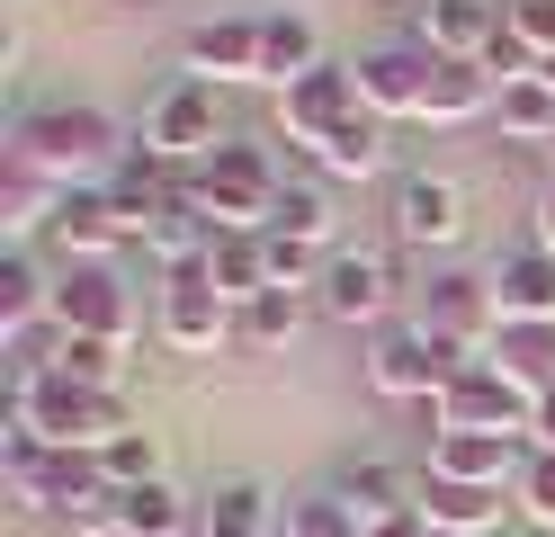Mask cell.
Returning a JSON list of instances; mask_svg holds the SVG:
<instances>
[{"label": "cell", "instance_id": "cell-22", "mask_svg": "<svg viewBox=\"0 0 555 537\" xmlns=\"http://www.w3.org/2000/svg\"><path fill=\"white\" fill-rule=\"evenodd\" d=\"M483 358H493V368H502L511 385L546 394V385H555V322H502V332H493V349H483Z\"/></svg>", "mask_w": 555, "mask_h": 537}, {"label": "cell", "instance_id": "cell-21", "mask_svg": "<svg viewBox=\"0 0 555 537\" xmlns=\"http://www.w3.org/2000/svg\"><path fill=\"white\" fill-rule=\"evenodd\" d=\"M206 278H216V296L242 314V305H260L269 296V242L260 233H216V251H206Z\"/></svg>", "mask_w": 555, "mask_h": 537}, {"label": "cell", "instance_id": "cell-6", "mask_svg": "<svg viewBox=\"0 0 555 537\" xmlns=\"http://www.w3.org/2000/svg\"><path fill=\"white\" fill-rule=\"evenodd\" d=\"M54 332H73V341H117L134 332V296H126V278L108 260H73L54 278Z\"/></svg>", "mask_w": 555, "mask_h": 537}, {"label": "cell", "instance_id": "cell-36", "mask_svg": "<svg viewBox=\"0 0 555 537\" xmlns=\"http://www.w3.org/2000/svg\"><path fill=\"white\" fill-rule=\"evenodd\" d=\"M519 520H538V528H555V448H529V465H519Z\"/></svg>", "mask_w": 555, "mask_h": 537}, {"label": "cell", "instance_id": "cell-9", "mask_svg": "<svg viewBox=\"0 0 555 537\" xmlns=\"http://www.w3.org/2000/svg\"><path fill=\"white\" fill-rule=\"evenodd\" d=\"M395 296H403V278H395V260L386 251H332V269H323V286H314V305L332 314V322H386L395 314Z\"/></svg>", "mask_w": 555, "mask_h": 537}, {"label": "cell", "instance_id": "cell-8", "mask_svg": "<svg viewBox=\"0 0 555 537\" xmlns=\"http://www.w3.org/2000/svg\"><path fill=\"white\" fill-rule=\"evenodd\" d=\"M422 332L430 341H448V349H493V332H502V305H493V278H475V269H439L430 286H422Z\"/></svg>", "mask_w": 555, "mask_h": 537}, {"label": "cell", "instance_id": "cell-27", "mask_svg": "<svg viewBox=\"0 0 555 537\" xmlns=\"http://www.w3.org/2000/svg\"><path fill=\"white\" fill-rule=\"evenodd\" d=\"M117 537H197V511H189V493L170 484V475H162V484H134Z\"/></svg>", "mask_w": 555, "mask_h": 537}, {"label": "cell", "instance_id": "cell-35", "mask_svg": "<svg viewBox=\"0 0 555 537\" xmlns=\"http://www.w3.org/2000/svg\"><path fill=\"white\" fill-rule=\"evenodd\" d=\"M54 376H73V385H108V394H117V341H73V332H63Z\"/></svg>", "mask_w": 555, "mask_h": 537}, {"label": "cell", "instance_id": "cell-37", "mask_svg": "<svg viewBox=\"0 0 555 537\" xmlns=\"http://www.w3.org/2000/svg\"><path fill=\"white\" fill-rule=\"evenodd\" d=\"M529 439H538V448H555V385L538 394V421H529Z\"/></svg>", "mask_w": 555, "mask_h": 537}, {"label": "cell", "instance_id": "cell-16", "mask_svg": "<svg viewBox=\"0 0 555 537\" xmlns=\"http://www.w3.org/2000/svg\"><path fill=\"white\" fill-rule=\"evenodd\" d=\"M189 72L206 90H224V81H260V18H206L189 36Z\"/></svg>", "mask_w": 555, "mask_h": 537}, {"label": "cell", "instance_id": "cell-2", "mask_svg": "<svg viewBox=\"0 0 555 537\" xmlns=\"http://www.w3.org/2000/svg\"><path fill=\"white\" fill-rule=\"evenodd\" d=\"M10 153H27L54 189H81V179L117 153V117L108 107H90V99H54V107H27L18 135H10Z\"/></svg>", "mask_w": 555, "mask_h": 537}, {"label": "cell", "instance_id": "cell-19", "mask_svg": "<svg viewBox=\"0 0 555 537\" xmlns=\"http://www.w3.org/2000/svg\"><path fill=\"white\" fill-rule=\"evenodd\" d=\"M54 242L73 251V260H108V251L126 242L117 197H108V189H63V206H54Z\"/></svg>", "mask_w": 555, "mask_h": 537}, {"label": "cell", "instance_id": "cell-32", "mask_svg": "<svg viewBox=\"0 0 555 537\" xmlns=\"http://www.w3.org/2000/svg\"><path fill=\"white\" fill-rule=\"evenodd\" d=\"M99 475H108L117 493H134V484H162V439H153L144 421H134V430H117V439L99 448Z\"/></svg>", "mask_w": 555, "mask_h": 537}, {"label": "cell", "instance_id": "cell-29", "mask_svg": "<svg viewBox=\"0 0 555 537\" xmlns=\"http://www.w3.org/2000/svg\"><path fill=\"white\" fill-rule=\"evenodd\" d=\"M493 117H502V135H511V143H555V90L538 81V72H519V81H502Z\"/></svg>", "mask_w": 555, "mask_h": 537}, {"label": "cell", "instance_id": "cell-33", "mask_svg": "<svg viewBox=\"0 0 555 537\" xmlns=\"http://www.w3.org/2000/svg\"><path fill=\"white\" fill-rule=\"evenodd\" d=\"M269 233H278V242L323 251V233H332V197H323V189H278V206H269Z\"/></svg>", "mask_w": 555, "mask_h": 537}, {"label": "cell", "instance_id": "cell-5", "mask_svg": "<svg viewBox=\"0 0 555 537\" xmlns=\"http://www.w3.org/2000/svg\"><path fill=\"white\" fill-rule=\"evenodd\" d=\"M224 117H216V90L206 81H180V90H162L153 99V117H144V153L170 162V170H189V162H216L224 153Z\"/></svg>", "mask_w": 555, "mask_h": 537}, {"label": "cell", "instance_id": "cell-13", "mask_svg": "<svg viewBox=\"0 0 555 537\" xmlns=\"http://www.w3.org/2000/svg\"><path fill=\"white\" fill-rule=\"evenodd\" d=\"M519 465H529V439H511V430H430V475L448 484H519Z\"/></svg>", "mask_w": 555, "mask_h": 537}, {"label": "cell", "instance_id": "cell-14", "mask_svg": "<svg viewBox=\"0 0 555 537\" xmlns=\"http://www.w3.org/2000/svg\"><path fill=\"white\" fill-rule=\"evenodd\" d=\"M395 233L412 251H457L466 242V189H457V179H439V170H412L403 189H395Z\"/></svg>", "mask_w": 555, "mask_h": 537}, {"label": "cell", "instance_id": "cell-11", "mask_svg": "<svg viewBox=\"0 0 555 537\" xmlns=\"http://www.w3.org/2000/svg\"><path fill=\"white\" fill-rule=\"evenodd\" d=\"M233 332H242V314L216 296L206 260H197V269H170V286H162V341H170V349H216V341H233Z\"/></svg>", "mask_w": 555, "mask_h": 537}, {"label": "cell", "instance_id": "cell-25", "mask_svg": "<svg viewBox=\"0 0 555 537\" xmlns=\"http://www.w3.org/2000/svg\"><path fill=\"white\" fill-rule=\"evenodd\" d=\"M314 170L323 179H376V170H386V117H367V107H359L340 135L314 143Z\"/></svg>", "mask_w": 555, "mask_h": 537}, {"label": "cell", "instance_id": "cell-26", "mask_svg": "<svg viewBox=\"0 0 555 537\" xmlns=\"http://www.w3.org/2000/svg\"><path fill=\"white\" fill-rule=\"evenodd\" d=\"M197 537H278V501L260 484H216L197 511Z\"/></svg>", "mask_w": 555, "mask_h": 537}, {"label": "cell", "instance_id": "cell-10", "mask_svg": "<svg viewBox=\"0 0 555 537\" xmlns=\"http://www.w3.org/2000/svg\"><path fill=\"white\" fill-rule=\"evenodd\" d=\"M350 117H359V72L350 63H323V72H305L296 90H278V135L305 143V153H314L323 135H340Z\"/></svg>", "mask_w": 555, "mask_h": 537}, {"label": "cell", "instance_id": "cell-24", "mask_svg": "<svg viewBox=\"0 0 555 537\" xmlns=\"http://www.w3.org/2000/svg\"><path fill=\"white\" fill-rule=\"evenodd\" d=\"M493 99H502V81H493L483 63H439V72H430L422 117H430V126H466V117H483Z\"/></svg>", "mask_w": 555, "mask_h": 537}, {"label": "cell", "instance_id": "cell-15", "mask_svg": "<svg viewBox=\"0 0 555 537\" xmlns=\"http://www.w3.org/2000/svg\"><path fill=\"white\" fill-rule=\"evenodd\" d=\"M350 72H359V107L395 126V117H422V99H430V72H439V63H430L422 46H376V54H359Z\"/></svg>", "mask_w": 555, "mask_h": 537}, {"label": "cell", "instance_id": "cell-38", "mask_svg": "<svg viewBox=\"0 0 555 537\" xmlns=\"http://www.w3.org/2000/svg\"><path fill=\"white\" fill-rule=\"evenodd\" d=\"M367 537H430V520H422V511H403V520H376Z\"/></svg>", "mask_w": 555, "mask_h": 537}, {"label": "cell", "instance_id": "cell-1", "mask_svg": "<svg viewBox=\"0 0 555 537\" xmlns=\"http://www.w3.org/2000/svg\"><path fill=\"white\" fill-rule=\"evenodd\" d=\"M10 430H37L46 448H73V457H99L117 439V430H134L126 394L108 385H73V376H10Z\"/></svg>", "mask_w": 555, "mask_h": 537}, {"label": "cell", "instance_id": "cell-31", "mask_svg": "<svg viewBox=\"0 0 555 537\" xmlns=\"http://www.w3.org/2000/svg\"><path fill=\"white\" fill-rule=\"evenodd\" d=\"M340 493H350L367 520H403V511H422V484L395 475V465H350V475H340Z\"/></svg>", "mask_w": 555, "mask_h": 537}, {"label": "cell", "instance_id": "cell-4", "mask_svg": "<svg viewBox=\"0 0 555 537\" xmlns=\"http://www.w3.org/2000/svg\"><path fill=\"white\" fill-rule=\"evenodd\" d=\"M529 421H538V394H529V385H511L493 358L457 368V376H448V394L430 404V430H511V439H519Z\"/></svg>", "mask_w": 555, "mask_h": 537}, {"label": "cell", "instance_id": "cell-30", "mask_svg": "<svg viewBox=\"0 0 555 537\" xmlns=\"http://www.w3.org/2000/svg\"><path fill=\"white\" fill-rule=\"evenodd\" d=\"M367 528H376V520H367L340 484H332V493H296V501H287V537H367Z\"/></svg>", "mask_w": 555, "mask_h": 537}, {"label": "cell", "instance_id": "cell-39", "mask_svg": "<svg viewBox=\"0 0 555 537\" xmlns=\"http://www.w3.org/2000/svg\"><path fill=\"white\" fill-rule=\"evenodd\" d=\"M538 251H555V179H546V197H538Z\"/></svg>", "mask_w": 555, "mask_h": 537}, {"label": "cell", "instance_id": "cell-3", "mask_svg": "<svg viewBox=\"0 0 555 537\" xmlns=\"http://www.w3.org/2000/svg\"><path fill=\"white\" fill-rule=\"evenodd\" d=\"M278 189H287V179L269 170L260 143H224L216 162H197V170H189V197L206 206V225H216V233H269Z\"/></svg>", "mask_w": 555, "mask_h": 537}, {"label": "cell", "instance_id": "cell-17", "mask_svg": "<svg viewBox=\"0 0 555 537\" xmlns=\"http://www.w3.org/2000/svg\"><path fill=\"white\" fill-rule=\"evenodd\" d=\"M493 305H502V322H555V251H502L493 269Z\"/></svg>", "mask_w": 555, "mask_h": 537}, {"label": "cell", "instance_id": "cell-7", "mask_svg": "<svg viewBox=\"0 0 555 537\" xmlns=\"http://www.w3.org/2000/svg\"><path fill=\"white\" fill-rule=\"evenodd\" d=\"M457 368H466V358L448 349V341H430L422 322H403V332H386V341H376L367 385H376V394H395V404H439Z\"/></svg>", "mask_w": 555, "mask_h": 537}, {"label": "cell", "instance_id": "cell-40", "mask_svg": "<svg viewBox=\"0 0 555 537\" xmlns=\"http://www.w3.org/2000/svg\"><path fill=\"white\" fill-rule=\"evenodd\" d=\"M430 537H439V528H430Z\"/></svg>", "mask_w": 555, "mask_h": 537}, {"label": "cell", "instance_id": "cell-18", "mask_svg": "<svg viewBox=\"0 0 555 537\" xmlns=\"http://www.w3.org/2000/svg\"><path fill=\"white\" fill-rule=\"evenodd\" d=\"M305 72H323V36L305 10H269L260 18V81L269 90H296Z\"/></svg>", "mask_w": 555, "mask_h": 537}, {"label": "cell", "instance_id": "cell-28", "mask_svg": "<svg viewBox=\"0 0 555 537\" xmlns=\"http://www.w3.org/2000/svg\"><path fill=\"white\" fill-rule=\"evenodd\" d=\"M46 314H54V286H46V269L27 260V251H10V260H0V332H37Z\"/></svg>", "mask_w": 555, "mask_h": 537}, {"label": "cell", "instance_id": "cell-23", "mask_svg": "<svg viewBox=\"0 0 555 537\" xmlns=\"http://www.w3.org/2000/svg\"><path fill=\"white\" fill-rule=\"evenodd\" d=\"M54 206H63V189L27 162V153H0V225L10 233H37V225H54Z\"/></svg>", "mask_w": 555, "mask_h": 537}, {"label": "cell", "instance_id": "cell-20", "mask_svg": "<svg viewBox=\"0 0 555 537\" xmlns=\"http://www.w3.org/2000/svg\"><path fill=\"white\" fill-rule=\"evenodd\" d=\"M422 520H430L439 537H483V528H502V493H493V484L422 475Z\"/></svg>", "mask_w": 555, "mask_h": 537}, {"label": "cell", "instance_id": "cell-12", "mask_svg": "<svg viewBox=\"0 0 555 537\" xmlns=\"http://www.w3.org/2000/svg\"><path fill=\"white\" fill-rule=\"evenodd\" d=\"M412 46H422L430 63H483L502 46V10H493V0H422Z\"/></svg>", "mask_w": 555, "mask_h": 537}, {"label": "cell", "instance_id": "cell-34", "mask_svg": "<svg viewBox=\"0 0 555 537\" xmlns=\"http://www.w3.org/2000/svg\"><path fill=\"white\" fill-rule=\"evenodd\" d=\"M296 332H305V296H296V286H269L260 305H242V341L278 349V341H296Z\"/></svg>", "mask_w": 555, "mask_h": 537}]
</instances>
